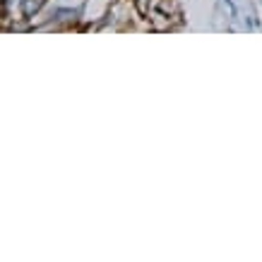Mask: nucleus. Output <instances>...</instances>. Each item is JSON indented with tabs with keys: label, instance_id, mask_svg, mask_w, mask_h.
Masks as SVG:
<instances>
[{
	"label": "nucleus",
	"instance_id": "f257e3e1",
	"mask_svg": "<svg viewBox=\"0 0 262 262\" xmlns=\"http://www.w3.org/2000/svg\"><path fill=\"white\" fill-rule=\"evenodd\" d=\"M41 3H43V0H24V12H27V15L36 12V10L41 8Z\"/></svg>",
	"mask_w": 262,
	"mask_h": 262
}]
</instances>
